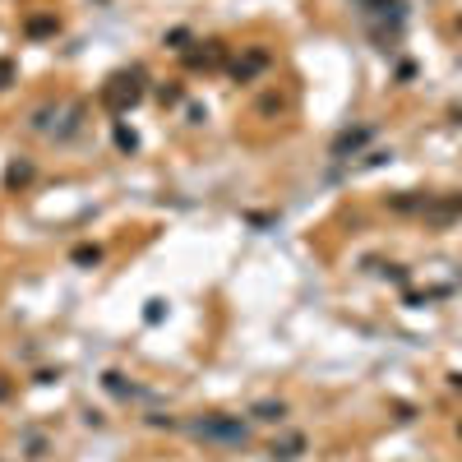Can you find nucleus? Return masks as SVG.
I'll list each match as a JSON object with an SVG mask.
<instances>
[{
    "label": "nucleus",
    "instance_id": "f257e3e1",
    "mask_svg": "<svg viewBox=\"0 0 462 462\" xmlns=\"http://www.w3.org/2000/svg\"><path fill=\"white\" fill-rule=\"evenodd\" d=\"M190 434L203 439V444H222V448H245L250 444V425L241 416H203V421H190Z\"/></svg>",
    "mask_w": 462,
    "mask_h": 462
},
{
    "label": "nucleus",
    "instance_id": "f03ea898",
    "mask_svg": "<svg viewBox=\"0 0 462 462\" xmlns=\"http://www.w3.org/2000/svg\"><path fill=\"white\" fill-rule=\"evenodd\" d=\"M139 79H143L139 70H121V74H111L107 83H102V107H107L111 116H125V111L143 97V83H139Z\"/></svg>",
    "mask_w": 462,
    "mask_h": 462
},
{
    "label": "nucleus",
    "instance_id": "7ed1b4c3",
    "mask_svg": "<svg viewBox=\"0 0 462 462\" xmlns=\"http://www.w3.org/2000/svg\"><path fill=\"white\" fill-rule=\"evenodd\" d=\"M421 213H425V222L430 227H448L453 217H462V194H444V199H425L421 203Z\"/></svg>",
    "mask_w": 462,
    "mask_h": 462
},
{
    "label": "nucleus",
    "instance_id": "20e7f679",
    "mask_svg": "<svg viewBox=\"0 0 462 462\" xmlns=\"http://www.w3.org/2000/svg\"><path fill=\"white\" fill-rule=\"evenodd\" d=\"M370 139H374V125H352V130H342V134L333 139V157H352V153H361Z\"/></svg>",
    "mask_w": 462,
    "mask_h": 462
},
{
    "label": "nucleus",
    "instance_id": "39448f33",
    "mask_svg": "<svg viewBox=\"0 0 462 462\" xmlns=\"http://www.w3.org/2000/svg\"><path fill=\"white\" fill-rule=\"evenodd\" d=\"M268 65H273V56H268V51H245L241 61L231 65V79H236V83H250V79H259Z\"/></svg>",
    "mask_w": 462,
    "mask_h": 462
},
{
    "label": "nucleus",
    "instance_id": "423d86ee",
    "mask_svg": "<svg viewBox=\"0 0 462 462\" xmlns=\"http://www.w3.org/2000/svg\"><path fill=\"white\" fill-rule=\"evenodd\" d=\"M227 61V46L222 42H199V51H185V65L190 70H217Z\"/></svg>",
    "mask_w": 462,
    "mask_h": 462
},
{
    "label": "nucleus",
    "instance_id": "0eeeda50",
    "mask_svg": "<svg viewBox=\"0 0 462 462\" xmlns=\"http://www.w3.org/2000/svg\"><path fill=\"white\" fill-rule=\"evenodd\" d=\"M301 453H305V434H301V430L277 434V439H273V448H268V458H273V462H296Z\"/></svg>",
    "mask_w": 462,
    "mask_h": 462
},
{
    "label": "nucleus",
    "instance_id": "6e6552de",
    "mask_svg": "<svg viewBox=\"0 0 462 462\" xmlns=\"http://www.w3.org/2000/svg\"><path fill=\"white\" fill-rule=\"evenodd\" d=\"M250 416H254V421H263V425H282V421H287V402L263 398V402H254V407H250Z\"/></svg>",
    "mask_w": 462,
    "mask_h": 462
},
{
    "label": "nucleus",
    "instance_id": "1a4fd4ad",
    "mask_svg": "<svg viewBox=\"0 0 462 462\" xmlns=\"http://www.w3.org/2000/svg\"><path fill=\"white\" fill-rule=\"evenodd\" d=\"M32 181V162L28 157H19V162H10V171H5V190H19V185Z\"/></svg>",
    "mask_w": 462,
    "mask_h": 462
},
{
    "label": "nucleus",
    "instance_id": "9d476101",
    "mask_svg": "<svg viewBox=\"0 0 462 462\" xmlns=\"http://www.w3.org/2000/svg\"><path fill=\"white\" fill-rule=\"evenodd\" d=\"M102 384H107V393H116V398H134V393H139L134 384H125L121 370H107V374H102Z\"/></svg>",
    "mask_w": 462,
    "mask_h": 462
},
{
    "label": "nucleus",
    "instance_id": "9b49d317",
    "mask_svg": "<svg viewBox=\"0 0 462 462\" xmlns=\"http://www.w3.org/2000/svg\"><path fill=\"white\" fill-rule=\"evenodd\" d=\"M56 28H61V23H56L51 14H32L28 23H23V32H28V37H51Z\"/></svg>",
    "mask_w": 462,
    "mask_h": 462
},
{
    "label": "nucleus",
    "instance_id": "f8f14e48",
    "mask_svg": "<svg viewBox=\"0 0 462 462\" xmlns=\"http://www.w3.org/2000/svg\"><path fill=\"white\" fill-rule=\"evenodd\" d=\"M70 259H74L79 268H97V263H102V250L97 245H74L70 250Z\"/></svg>",
    "mask_w": 462,
    "mask_h": 462
},
{
    "label": "nucleus",
    "instance_id": "ddd939ff",
    "mask_svg": "<svg viewBox=\"0 0 462 462\" xmlns=\"http://www.w3.org/2000/svg\"><path fill=\"white\" fill-rule=\"evenodd\" d=\"M365 5H370V14H388L393 23H398V19H402V10H407L402 0H365Z\"/></svg>",
    "mask_w": 462,
    "mask_h": 462
},
{
    "label": "nucleus",
    "instance_id": "4468645a",
    "mask_svg": "<svg viewBox=\"0 0 462 462\" xmlns=\"http://www.w3.org/2000/svg\"><path fill=\"white\" fill-rule=\"evenodd\" d=\"M79 125H83V107H79V102H74V107L65 111V125H61V130H56V139H70V134H74V130H79Z\"/></svg>",
    "mask_w": 462,
    "mask_h": 462
},
{
    "label": "nucleus",
    "instance_id": "2eb2a0df",
    "mask_svg": "<svg viewBox=\"0 0 462 462\" xmlns=\"http://www.w3.org/2000/svg\"><path fill=\"white\" fill-rule=\"evenodd\" d=\"M111 134H116V148H121V153H139V134H134V130H125V125H116Z\"/></svg>",
    "mask_w": 462,
    "mask_h": 462
},
{
    "label": "nucleus",
    "instance_id": "dca6fc26",
    "mask_svg": "<svg viewBox=\"0 0 462 462\" xmlns=\"http://www.w3.org/2000/svg\"><path fill=\"white\" fill-rule=\"evenodd\" d=\"M167 46H171V51H181V56H185V51L194 46V37H190V28H171V32H167Z\"/></svg>",
    "mask_w": 462,
    "mask_h": 462
},
{
    "label": "nucleus",
    "instance_id": "f3484780",
    "mask_svg": "<svg viewBox=\"0 0 462 462\" xmlns=\"http://www.w3.org/2000/svg\"><path fill=\"white\" fill-rule=\"evenodd\" d=\"M157 102H162V107H176V102H185V88L181 83H162V88H157Z\"/></svg>",
    "mask_w": 462,
    "mask_h": 462
},
{
    "label": "nucleus",
    "instance_id": "a211bd4d",
    "mask_svg": "<svg viewBox=\"0 0 462 462\" xmlns=\"http://www.w3.org/2000/svg\"><path fill=\"white\" fill-rule=\"evenodd\" d=\"M51 116H61V107H37V111H32V130H51Z\"/></svg>",
    "mask_w": 462,
    "mask_h": 462
},
{
    "label": "nucleus",
    "instance_id": "6ab92c4d",
    "mask_svg": "<svg viewBox=\"0 0 462 462\" xmlns=\"http://www.w3.org/2000/svg\"><path fill=\"white\" fill-rule=\"evenodd\" d=\"M14 79H19V65L10 61V56H0V88H10Z\"/></svg>",
    "mask_w": 462,
    "mask_h": 462
},
{
    "label": "nucleus",
    "instance_id": "aec40b11",
    "mask_svg": "<svg viewBox=\"0 0 462 462\" xmlns=\"http://www.w3.org/2000/svg\"><path fill=\"white\" fill-rule=\"evenodd\" d=\"M162 314H167V310H162V301H148V310H143V319H148V323H162Z\"/></svg>",
    "mask_w": 462,
    "mask_h": 462
},
{
    "label": "nucleus",
    "instance_id": "412c9836",
    "mask_svg": "<svg viewBox=\"0 0 462 462\" xmlns=\"http://www.w3.org/2000/svg\"><path fill=\"white\" fill-rule=\"evenodd\" d=\"M42 453H46V439H37V434H32V439H28V458H42Z\"/></svg>",
    "mask_w": 462,
    "mask_h": 462
},
{
    "label": "nucleus",
    "instance_id": "4be33fe9",
    "mask_svg": "<svg viewBox=\"0 0 462 462\" xmlns=\"http://www.w3.org/2000/svg\"><path fill=\"white\" fill-rule=\"evenodd\" d=\"M0 398H10V384H0Z\"/></svg>",
    "mask_w": 462,
    "mask_h": 462
},
{
    "label": "nucleus",
    "instance_id": "5701e85b",
    "mask_svg": "<svg viewBox=\"0 0 462 462\" xmlns=\"http://www.w3.org/2000/svg\"><path fill=\"white\" fill-rule=\"evenodd\" d=\"M453 388H462V374H453Z\"/></svg>",
    "mask_w": 462,
    "mask_h": 462
}]
</instances>
